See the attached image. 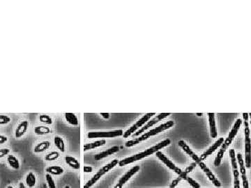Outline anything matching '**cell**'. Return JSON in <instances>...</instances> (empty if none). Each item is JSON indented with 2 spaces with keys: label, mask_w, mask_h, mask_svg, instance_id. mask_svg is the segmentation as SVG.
<instances>
[{
  "label": "cell",
  "mask_w": 251,
  "mask_h": 188,
  "mask_svg": "<svg viewBox=\"0 0 251 188\" xmlns=\"http://www.w3.org/2000/svg\"><path fill=\"white\" fill-rule=\"evenodd\" d=\"M170 142H171V141H170V139H166L163 141L162 142H160V143H159V144H156V146L150 148V149L146 150L145 151H143V152H142V153L135 154V155L130 156V157H129V158H126L124 159V160H120L119 162V164H118L119 166V167L125 166V165L131 164V163H133L134 162H135V161L140 160H141V159L145 158V157H147V156H149L150 155H151V154H153L154 153H156V152L158 151V150L163 149V147H165V146H167V145H169L170 144Z\"/></svg>",
  "instance_id": "cell-1"
},
{
  "label": "cell",
  "mask_w": 251,
  "mask_h": 188,
  "mask_svg": "<svg viewBox=\"0 0 251 188\" xmlns=\"http://www.w3.org/2000/svg\"><path fill=\"white\" fill-rule=\"evenodd\" d=\"M174 124V121H169L166 122L165 124H163L162 125H159L158 127H156V128L151 130L149 131L148 133H145L144 135H142L139 138H136V139H134L128 141V142H126L125 146L126 147H132V146H135V145L136 144H140V142H142V141H144L145 139H147L149 138L150 136L156 135V134L161 133V132H163V130H167L168 128H170V127L173 126Z\"/></svg>",
  "instance_id": "cell-2"
},
{
  "label": "cell",
  "mask_w": 251,
  "mask_h": 188,
  "mask_svg": "<svg viewBox=\"0 0 251 188\" xmlns=\"http://www.w3.org/2000/svg\"><path fill=\"white\" fill-rule=\"evenodd\" d=\"M241 124H242V121L240 118L237 119V121L234 125V127H233L232 130H231V132L229 134V136H227V138L226 139V140L224 142L223 145H222L221 149L218 153V155H217L216 159H215V161H214L215 166L218 167L219 166L220 164H221L222 158H223L224 153H225V152L226 151V150H227L228 146H229L231 143H232V140L234 139V136H236L237 132H238Z\"/></svg>",
  "instance_id": "cell-3"
},
{
  "label": "cell",
  "mask_w": 251,
  "mask_h": 188,
  "mask_svg": "<svg viewBox=\"0 0 251 188\" xmlns=\"http://www.w3.org/2000/svg\"><path fill=\"white\" fill-rule=\"evenodd\" d=\"M178 144H179V146L182 148V149L183 150V151H184L190 157H191V158L192 159V160H195V162L196 164H198L199 166L200 167L201 169L205 171V173L207 174V176H208V178H209V180H214L215 176L212 174V172L211 171V170L207 166H206V164L200 160V159H199V157L195 153H193V151H192V150L190 149V147L188 146L186 144V142H184V141H183V140L179 141Z\"/></svg>",
  "instance_id": "cell-4"
},
{
  "label": "cell",
  "mask_w": 251,
  "mask_h": 188,
  "mask_svg": "<svg viewBox=\"0 0 251 188\" xmlns=\"http://www.w3.org/2000/svg\"><path fill=\"white\" fill-rule=\"evenodd\" d=\"M119 164L118 160H112L108 164L105 165L103 167L98 170V171L96 174H94V176L91 179L87 181V182L84 185L83 188H91L95 183H97V181L102 177L103 176L105 175V174L107 173L110 170L113 169L114 167L116 166Z\"/></svg>",
  "instance_id": "cell-5"
},
{
  "label": "cell",
  "mask_w": 251,
  "mask_h": 188,
  "mask_svg": "<svg viewBox=\"0 0 251 188\" xmlns=\"http://www.w3.org/2000/svg\"><path fill=\"white\" fill-rule=\"evenodd\" d=\"M156 155L158 157V158L160 159V160L162 161V162L165 164L167 166V167H169L170 169L172 170H174V171L176 172V174H179V177H180L181 179H184L186 180V178L188 177L187 174L185 173L184 171H182L180 169H179L178 167H176L175 165H174L173 163H172L171 161H170L169 159H168L166 156L165 155H163V154L161 153L160 151H157L156 152Z\"/></svg>",
  "instance_id": "cell-6"
},
{
  "label": "cell",
  "mask_w": 251,
  "mask_h": 188,
  "mask_svg": "<svg viewBox=\"0 0 251 188\" xmlns=\"http://www.w3.org/2000/svg\"><path fill=\"white\" fill-rule=\"evenodd\" d=\"M122 135H123V130H117L109 132H90V133H88V134H87V137L89 139L113 138Z\"/></svg>",
  "instance_id": "cell-7"
},
{
  "label": "cell",
  "mask_w": 251,
  "mask_h": 188,
  "mask_svg": "<svg viewBox=\"0 0 251 188\" xmlns=\"http://www.w3.org/2000/svg\"><path fill=\"white\" fill-rule=\"evenodd\" d=\"M154 115H156L155 113H148L147 114H145V116H143V117L141 118L138 121H137L135 124H134L133 125H132V126L130 127L129 130H127L125 132L124 135H123L124 137L128 138L129 136H131L132 134L135 133V131L137 130H138V128H140V127H142V125L147 121L149 120V118H151L152 116H154Z\"/></svg>",
  "instance_id": "cell-8"
},
{
  "label": "cell",
  "mask_w": 251,
  "mask_h": 188,
  "mask_svg": "<svg viewBox=\"0 0 251 188\" xmlns=\"http://www.w3.org/2000/svg\"><path fill=\"white\" fill-rule=\"evenodd\" d=\"M170 114H171L170 113H160V114H159L158 116H156V117H154L153 119L149 121L147 123V124L145 125V126L142 127V128L139 130L137 132V133H134L133 135H132V136L134 137V136H139V135H140V134L144 133V132L146 130L149 129L150 127H152L154 125H155L156 124H157V123L163 119V118H165V117H167V116H170Z\"/></svg>",
  "instance_id": "cell-9"
},
{
  "label": "cell",
  "mask_w": 251,
  "mask_h": 188,
  "mask_svg": "<svg viewBox=\"0 0 251 188\" xmlns=\"http://www.w3.org/2000/svg\"><path fill=\"white\" fill-rule=\"evenodd\" d=\"M30 126V123L28 121L24 120L22 121L17 125L16 129L15 132V136L17 139H20L25 135L27 132Z\"/></svg>",
  "instance_id": "cell-10"
},
{
  "label": "cell",
  "mask_w": 251,
  "mask_h": 188,
  "mask_svg": "<svg viewBox=\"0 0 251 188\" xmlns=\"http://www.w3.org/2000/svg\"><path fill=\"white\" fill-rule=\"evenodd\" d=\"M223 138H220V139H218V140L216 141V142L214 143V145H212L211 146L209 149L207 150V151H205V153H204L202 155H201V156H200V158H199V159H200V160L202 161V160H205L206 158H207L208 156L209 155H211V154L214 153V152L216 151V150L218 149V148L221 146V145L223 144Z\"/></svg>",
  "instance_id": "cell-11"
},
{
  "label": "cell",
  "mask_w": 251,
  "mask_h": 188,
  "mask_svg": "<svg viewBox=\"0 0 251 188\" xmlns=\"http://www.w3.org/2000/svg\"><path fill=\"white\" fill-rule=\"evenodd\" d=\"M119 151V147L118 146H115L110 148V149L106 150V151H103L101 153L98 154H96V155H94V158L95 159V160H102V159L106 158L107 156L113 155V154L116 153V152H118Z\"/></svg>",
  "instance_id": "cell-12"
},
{
  "label": "cell",
  "mask_w": 251,
  "mask_h": 188,
  "mask_svg": "<svg viewBox=\"0 0 251 188\" xmlns=\"http://www.w3.org/2000/svg\"><path fill=\"white\" fill-rule=\"evenodd\" d=\"M139 170H140V167L139 166H135L133 168H131L129 171H128L122 177L119 179V180L118 184H119L123 186V185H124L125 183H126L127 181L134 175V174H136Z\"/></svg>",
  "instance_id": "cell-13"
},
{
  "label": "cell",
  "mask_w": 251,
  "mask_h": 188,
  "mask_svg": "<svg viewBox=\"0 0 251 188\" xmlns=\"http://www.w3.org/2000/svg\"><path fill=\"white\" fill-rule=\"evenodd\" d=\"M245 124V153L246 155H250V129L248 127L247 121L244 122Z\"/></svg>",
  "instance_id": "cell-14"
},
{
  "label": "cell",
  "mask_w": 251,
  "mask_h": 188,
  "mask_svg": "<svg viewBox=\"0 0 251 188\" xmlns=\"http://www.w3.org/2000/svg\"><path fill=\"white\" fill-rule=\"evenodd\" d=\"M51 146V142L49 141H43V142L39 143L36 145L33 152L35 153H41L46 151Z\"/></svg>",
  "instance_id": "cell-15"
},
{
  "label": "cell",
  "mask_w": 251,
  "mask_h": 188,
  "mask_svg": "<svg viewBox=\"0 0 251 188\" xmlns=\"http://www.w3.org/2000/svg\"><path fill=\"white\" fill-rule=\"evenodd\" d=\"M65 162L66 164H68L71 168L73 169H79L80 168V164L78 159L74 158L71 155H66L64 158Z\"/></svg>",
  "instance_id": "cell-16"
},
{
  "label": "cell",
  "mask_w": 251,
  "mask_h": 188,
  "mask_svg": "<svg viewBox=\"0 0 251 188\" xmlns=\"http://www.w3.org/2000/svg\"><path fill=\"white\" fill-rule=\"evenodd\" d=\"M34 133L37 135L43 136L52 133V129L46 125H38L34 127Z\"/></svg>",
  "instance_id": "cell-17"
},
{
  "label": "cell",
  "mask_w": 251,
  "mask_h": 188,
  "mask_svg": "<svg viewBox=\"0 0 251 188\" xmlns=\"http://www.w3.org/2000/svg\"><path fill=\"white\" fill-rule=\"evenodd\" d=\"M210 125V133L212 138H216L217 136V132L216 127V122H215V114L214 113H208Z\"/></svg>",
  "instance_id": "cell-18"
},
{
  "label": "cell",
  "mask_w": 251,
  "mask_h": 188,
  "mask_svg": "<svg viewBox=\"0 0 251 188\" xmlns=\"http://www.w3.org/2000/svg\"><path fill=\"white\" fill-rule=\"evenodd\" d=\"M64 118L66 121L68 123L69 125H73V126H78L79 124L78 121V118L74 113L71 112H66L64 114Z\"/></svg>",
  "instance_id": "cell-19"
},
{
  "label": "cell",
  "mask_w": 251,
  "mask_h": 188,
  "mask_svg": "<svg viewBox=\"0 0 251 188\" xmlns=\"http://www.w3.org/2000/svg\"><path fill=\"white\" fill-rule=\"evenodd\" d=\"M7 162L9 166L13 169H19L21 167V163H20L18 159L12 154H8L7 155Z\"/></svg>",
  "instance_id": "cell-20"
},
{
  "label": "cell",
  "mask_w": 251,
  "mask_h": 188,
  "mask_svg": "<svg viewBox=\"0 0 251 188\" xmlns=\"http://www.w3.org/2000/svg\"><path fill=\"white\" fill-rule=\"evenodd\" d=\"M230 155L231 158V162L233 168V174H234V178H239V171L237 169V164L236 160V157H235V151L234 149H231L230 151Z\"/></svg>",
  "instance_id": "cell-21"
},
{
  "label": "cell",
  "mask_w": 251,
  "mask_h": 188,
  "mask_svg": "<svg viewBox=\"0 0 251 188\" xmlns=\"http://www.w3.org/2000/svg\"><path fill=\"white\" fill-rule=\"evenodd\" d=\"M105 143H106L105 140L100 139L98 141H96V142H94L85 144L83 146V151L85 152V151H89V150L96 149V148L103 146V145L105 144Z\"/></svg>",
  "instance_id": "cell-22"
},
{
  "label": "cell",
  "mask_w": 251,
  "mask_h": 188,
  "mask_svg": "<svg viewBox=\"0 0 251 188\" xmlns=\"http://www.w3.org/2000/svg\"><path fill=\"white\" fill-rule=\"evenodd\" d=\"M46 171L47 173L53 176H59L64 174V170L62 167L55 165V166H50L46 168Z\"/></svg>",
  "instance_id": "cell-23"
},
{
  "label": "cell",
  "mask_w": 251,
  "mask_h": 188,
  "mask_svg": "<svg viewBox=\"0 0 251 188\" xmlns=\"http://www.w3.org/2000/svg\"><path fill=\"white\" fill-rule=\"evenodd\" d=\"M54 144L55 146L57 147V149L61 151L62 153H64L65 149H66V146H65V142L62 136L59 135H56L54 137Z\"/></svg>",
  "instance_id": "cell-24"
},
{
  "label": "cell",
  "mask_w": 251,
  "mask_h": 188,
  "mask_svg": "<svg viewBox=\"0 0 251 188\" xmlns=\"http://www.w3.org/2000/svg\"><path fill=\"white\" fill-rule=\"evenodd\" d=\"M26 184L29 188H33L37 184V178L33 172H29L25 178Z\"/></svg>",
  "instance_id": "cell-25"
},
{
  "label": "cell",
  "mask_w": 251,
  "mask_h": 188,
  "mask_svg": "<svg viewBox=\"0 0 251 188\" xmlns=\"http://www.w3.org/2000/svg\"><path fill=\"white\" fill-rule=\"evenodd\" d=\"M59 156L60 154L58 151H51L50 153H49L47 154V155H45L44 160L47 161V162H52V161L57 160V159L59 158Z\"/></svg>",
  "instance_id": "cell-26"
},
{
  "label": "cell",
  "mask_w": 251,
  "mask_h": 188,
  "mask_svg": "<svg viewBox=\"0 0 251 188\" xmlns=\"http://www.w3.org/2000/svg\"><path fill=\"white\" fill-rule=\"evenodd\" d=\"M39 121L46 125H52L53 120L50 116L48 114H41L39 117Z\"/></svg>",
  "instance_id": "cell-27"
},
{
  "label": "cell",
  "mask_w": 251,
  "mask_h": 188,
  "mask_svg": "<svg viewBox=\"0 0 251 188\" xmlns=\"http://www.w3.org/2000/svg\"><path fill=\"white\" fill-rule=\"evenodd\" d=\"M46 180L47 182V184H48V188H57L56 186V184L55 183V180L52 178V176H51L50 174L47 173L46 175Z\"/></svg>",
  "instance_id": "cell-28"
},
{
  "label": "cell",
  "mask_w": 251,
  "mask_h": 188,
  "mask_svg": "<svg viewBox=\"0 0 251 188\" xmlns=\"http://www.w3.org/2000/svg\"><path fill=\"white\" fill-rule=\"evenodd\" d=\"M237 160H238L239 164L240 165V172L241 175H246V169L244 167L243 158H242L241 153H238V155H237Z\"/></svg>",
  "instance_id": "cell-29"
},
{
  "label": "cell",
  "mask_w": 251,
  "mask_h": 188,
  "mask_svg": "<svg viewBox=\"0 0 251 188\" xmlns=\"http://www.w3.org/2000/svg\"><path fill=\"white\" fill-rule=\"evenodd\" d=\"M11 121V118L7 115L0 114V125H6Z\"/></svg>",
  "instance_id": "cell-30"
},
{
  "label": "cell",
  "mask_w": 251,
  "mask_h": 188,
  "mask_svg": "<svg viewBox=\"0 0 251 188\" xmlns=\"http://www.w3.org/2000/svg\"><path fill=\"white\" fill-rule=\"evenodd\" d=\"M186 180H187L188 183H189V184L191 185V186L193 188H200V186H199V185L198 184V183L195 182V180H194L193 179H192L191 178L188 177V178Z\"/></svg>",
  "instance_id": "cell-31"
},
{
  "label": "cell",
  "mask_w": 251,
  "mask_h": 188,
  "mask_svg": "<svg viewBox=\"0 0 251 188\" xmlns=\"http://www.w3.org/2000/svg\"><path fill=\"white\" fill-rule=\"evenodd\" d=\"M10 153V150L8 149H6V148H4V149H0V159L4 158L6 155H8Z\"/></svg>",
  "instance_id": "cell-32"
},
{
  "label": "cell",
  "mask_w": 251,
  "mask_h": 188,
  "mask_svg": "<svg viewBox=\"0 0 251 188\" xmlns=\"http://www.w3.org/2000/svg\"><path fill=\"white\" fill-rule=\"evenodd\" d=\"M196 163L195 162H193V163H192L190 165L189 167H188L186 169V170H185V173L186 174H188V173H190V172H191L192 170H193V169L195 167V166H196Z\"/></svg>",
  "instance_id": "cell-33"
},
{
  "label": "cell",
  "mask_w": 251,
  "mask_h": 188,
  "mask_svg": "<svg viewBox=\"0 0 251 188\" xmlns=\"http://www.w3.org/2000/svg\"><path fill=\"white\" fill-rule=\"evenodd\" d=\"M181 180V178L180 177H179L176 179H175V180H174L173 181H172V183H171V185H170V188H174V187H175L176 185H178L179 182H180Z\"/></svg>",
  "instance_id": "cell-34"
},
{
  "label": "cell",
  "mask_w": 251,
  "mask_h": 188,
  "mask_svg": "<svg viewBox=\"0 0 251 188\" xmlns=\"http://www.w3.org/2000/svg\"><path fill=\"white\" fill-rule=\"evenodd\" d=\"M242 180H243V188H249L248 187V183L247 180V178H246V175H241Z\"/></svg>",
  "instance_id": "cell-35"
},
{
  "label": "cell",
  "mask_w": 251,
  "mask_h": 188,
  "mask_svg": "<svg viewBox=\"0 0 251 188\" xmlns=\"http://www.w3.org/2000/svg\"><path fill=\"white\" fill-rule=\"evenodd\" d=\"M8 141V137L4 135H0V145L3 144Z\"/></svg>",
  "instance_id": "cell-36"
},
{
  "label": "cell",
  "mask_w": 251,
  "mask_h": 188,
  "mask_svg": "<svg viewBox=\"0 0 251 188\" xmlns=\"http://www.w3.org/2000/svg\"><path fill=\"white\" fill-rule=\"evenodd\" d=\"M83 171L84 173H91L93 171V168L90 166H84Z\"/></svg>",
  "instance_id": "cell-37"
},
{
  "label": "cell",
  "mask_w": 251,
  "mask_h": 188,
  "mask_svg": "<svg viewBox=\"0 0 251 188\" xmlns=\"http://www.w3.org/2000/svg\"><path fill=\"white\" fill-rule=\"evenodd\" d=\"M234 188H240V182L239 178H234Z\"/></svg>",
  "instance_id": "cell-38"
},
{
  "label": "cell",
  "mask_w": 251,
  "mask_h": 188,
  "mask_svg": "<svg viewBox=\"0 0 251 188\" xmlns=\"http://www.w3.org/2000/svg\"><path fill=\"white\" fill-rule=\"evenodd\" d=\"M100 115H101L104 118H105V119H108V118H110L109 113H100Z\"/></svg>",
  "instance_id": "cell-39"
},
{
  "label": "cell",
  "mask_w": 251,
  "mask_h": 188,
  "mask_svg": "<svg viewBox=\"0 0 251 188\" xmlns=\"http://www.w3.org/2000/svg\"><path fill=\"white\" fill-rule=\"evenodd\" d=\"M248 115H249V114H248V113L243 114V119L245 120V121H247L248 120Z\"/></svg>",
  "instance_id": "cell-40"
},
{
  "label": "cell",
  "mask_w": 251,
  "mask_h": 188,
  "mask_svg": "<svg viewBox=\"0 0 251 188\" xmlns=\"http://www.w3.org/2000/svg\"><path fill=\"white\" fill-rule=\"evenodd\" d=\"M18 188H27V187L25 186V185H24L23 183L20 182L18 185Z\"/></svg>",
  "instance_id": "cell-41"
},
{
  "label": "cell",
  "mask_w": 251,
  "mask_h": 188,
  "mask_svg": "<svg viewBox=\"0 0 251 188\" xmlns=\"http://www.w3.org/2000/svg\"><path fill=\"white\" fill-rule=\"evenodd\" d=\"M122 187H123L122 185H121L118 184V183H117V184H116V185H115V187H114V188H122Z\"/></svg>",
  "instance_id": "cell-42"
},
{
  "label": "cell",
  "mask_w": 251,
  "mask_h": 188,
  "mask_svg": "<svg viewBox=\"0 0 251 188\" xmlns=\"http://www.w3.org/2000/svg\"><path fill=\"white\" fill-rule=\"evenodd\" d=\"M196 114H197V116H202V113H197Z\"/></svg>",
  "instance_id": "cell-43"
},
{
  "label": "cell",
  "mask_w": 251,
  "mask_h": 188,
  "mask_svg": "<svg viewBox=\"0 0 251 188\" xmlns=\"http://www.w3.org/2000/svg\"><path fill=\"white\" fill-rule=\"evenodd\" d=\"M6 188H14V187H13L12 185H8V186L6 187Z\"/></svg>",
  "instance_id": "cell-44"
},
{
  "label": "cell",
  "mask_w": 251,
  "mask_h": 188,
  "mask_svg": "<svg viewBox=\"0 0 251 188\" xmlns=\"http://www.w3.org/2000/svg\"><path fill=\"white\" fill-rule=\"evenodd\" d=\"M64 188H71V187H70V186H69V185H66V186L64 187Z\"/></svg>",
  "instance_id": "cell-45"
}]
</instances>
